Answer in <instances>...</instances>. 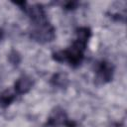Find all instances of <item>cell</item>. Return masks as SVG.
Masks as SVG:
<instances>
[{
  "instance_id": "1",
  "label": "cell",
  "mask_w": 127,
  "mask_h": 127,
  "mask_svg": "<svg viewBox=\"0 0 127 127\" xmlns=\"http://www.w3.org/2000/svg\"><path fill=\"white\" fill-rule=\"evenodd\" d=\"M87 44L75 38L67 49L55 52L53 54V60L58 63H67L71 67H77L84 59V51L86 50Z\"/></svg>"
},
{
  "instance_id": "2",
  "label": "cell",
  "mask_w": 127,
  "mask_h": 127,
  "mask_svg": "<svg viewBox=\"0 0 127 127\" xmlns=\"http://www.w3.org/2000/svg\"><path fill=\"white\" fill-rule=\"evenodd\" d=\"M114 74V65L107 61H100L95 68V83L98 85L105 84L112 80Z\"/></svg>"
},
{
  "instance_id": "3",
  "label": "cell",
  "mask_w": 127,
  "mask_h": 127,
  "mask_svg": "<svg viewBox=\"0 0 127 127\" xmlns=\"http://www.w3.org/2000/svg\"><path fill=\"white\" fill-rule=\"evenodd\" d=\"M30 37L41 44L51 42L55 39V28L51 25V23L41 25V26H36L32 29L30 33Z\"/></svg>"
},
{
  "instance_id": "4",
  "label": "cell",
  "mask_w": 127,
  "mask_h": 127,
  "mask_svg": "<svg viewBox=\"0 0 127 127\" xmlns=\"http://www.w3.org/2000/svg\"><path fill=\"white\" fill-rule=\"evenodd\" d=\"M24 12L27 13V15L29 16V18H30L31 22L33 23L34 27L50 23L48 18H47V14H46L45 9H44L42 4H34L32 6L26 7L24 9Z\"/></svg>"
},
{
  "instance_id": "5",
  "label": "cell",
  "mask_w": 127,
  "mask_h": 127,
  "mask_svg": "<svg viewBox=\"0 0 127 127\" xmlns=\"http://www.w3.org/2000/svg\"><path fill=\"white\" fill-rule=\"evenodd\" d=\"M33 85H34L33 78L27 74H23L16 79L14 83V89L17 94H25L32 89Z\"/></svg>"
},
{
  "instance_id": "6",
  "label": "cell",
  "mask_w": 127,
  "mask_h": 127,
  "mask_svg": "<svg viewBox=\"0 0 127 127\" xmlns=\"http://www.w3.org/2000/svg\"><path fill=\"white\" fill-rule=\"evenodd\" d=\"M51 84L55 87H58V88H65L68 84V77L65 73L64 72H57L55 73L52 77H51V80H50Z\"/></svg>"
},
{
  "instance_id": "7",
  "label": "cell",
  "mask_w": 127,
  "mask_h": 127,
  "mask_svg": "<svg viewBox=\"0 0 127 127\" xmlns=\"http://www.w3.org/2000/svg\"><path fill=\"white\" fill-rule=\"evenodd\" d=\"M14 99H15V94L6 91L0 95V105L2 107H7L14 101Z\"/></svg>"
},
{
  "instance_id": "8",
  "label": "cell",
  "mask_w": 127,
  "mask_h": 127,
  "mask_svg": "<svg viewBox=\"0 0 127 127\" xmlns=\"http://www.w3.org/2000/svg\"><path fill=\"white\" fill-rule=\"evenodd\" d=\"M8 60L13 65L17 66L21 63V56L16 50H11V52L8 55Z\"/></svg>"
},
{
  "instance_id": "9",
  "label": "cell",
  "mask_w": 127,
  "mask_h": 127,
  "mask_svg": "<svg viewBox=\"0 0 127 127\" xmlns=\"http://www.w3.org/2000/svg\"><path fill=\"white\" fill-rule=\"evenodd\" d=\"M78 6V2L76 1H67L64 4V8L66 10H74Z\"/></svg>"
},
{
  "instance_id": "10",
  "label": "cell",
  "mask_w": 127,
  "mask_h": 127,
  "mask_svg": "<svg viewBox=\"0 0 127 127\" xmlns=\"http://www.w3.org/2000/svg\"><path fill=\"white\" fill-rule=\"evenodd\" d=\"M110 127H124V125H123V123H121V122H115V123L111 124Z\"/></svg>"
},
{
  "instance_id": "11",
  "label": "cell",
  "mask_w": 127,
  "mask_h": 127,
  "mask_svg": "<svg viewBox=\"0 0 127 127\" xmlns=\"http://www.w3.org/2000/svg\"><path fill=\"white\" fill-rule=\"evenodd\" d=\"M3 36H4V33H3V31L0 29V41L3 39Z\"/></svg>"
}]
</instances>
